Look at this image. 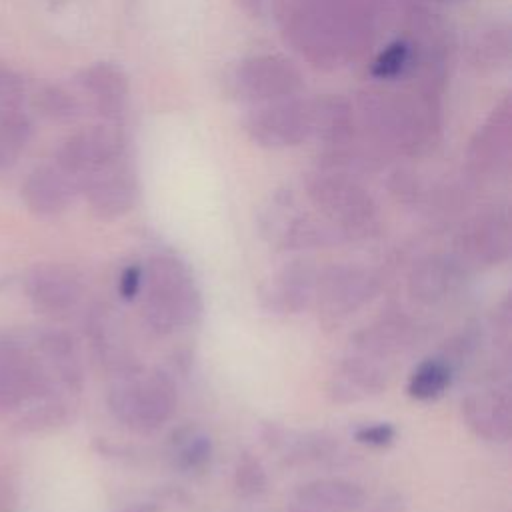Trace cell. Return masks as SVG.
Masks as SVG:
<instances>
[{"label":"cell","instance_id":"1","mask_svg":"<svg viewBox=\"0 0 512 512\" xmlns=\"http://www.w3.org/2000/svg\"><path fill=\"white\" fill-rule=\"evenodd\" d=\"M358 0H282L280 22L286 40L308 60L336 64L348 50V38H362V18Z\"/></svg>","mask_w":512,"mask_h":512},{"label":"cell","instance_id":"2","mask_svg":"<svg viewBox=\"0 0 512 512\" xmlns=\"http://www.w3.org/2000/svg\"><path fill=\"white\" fill-rule=\"evenodd\" d=\"M142 310L148 326L170 334L198 322L200 290L188 266L172 254H156L142 266Z\"/></svg>","mask_w":512,"mask_h":512},{"label":"cell","instance_id":"3","mask_svg":"<svg viewBox=\"0 0 512 512\" xmlns=\"http://www.w3.org/2000/svg\"><path fill=\"white\" fill-rule=\"evenodd\" d=\"M176 402L174 382L164 372L142 366L118 374L106 396L110 414L138 434L162 428L172 418Z\"/></svg>","mask_w":512,"mask_h":512},{"label":"cell","instance_id":"4","mask_svg":"<svg viewBox=\"0 0 512 512\" xmlns=\"http://www.w3.org/2000/svg\"><path fill=\"white\" fill-rule=\"evenodd\" d=\"M306 194L342 238H368L378 230V206L364 186L334 168L306 178Z\"/></svg>","mask_w":512,"mask_h":512},{"label":"cell","instance_id":"5","mask_svg":"<svg viewBox=\"0 0 512 512\" xmlns=\"http://www.w3.org/2000/svg\"><path fill=\"white\" fill-rule=\"evenodd\" d=\"M56 384L36 350L0 340V418L18 414L38 400L60 396Z\"/></svg>","mask_w":512,"mask_h":512},{"label":"cell","instance_id":"6","mask_svg":"<svg viewBox=\"0 0 512 512\" xmlns=\"http://www.w3.org/2000/svg\"><path fill=\"white\" fill-rule=\"evenodd\" d=\"M304 84L292 60L280 54H254L236 62L224 76L226 92L246 104L296 96Z\"/></svg>","mask_w":512,"mask_h":512},{"label":"cell","instance_id":"7","mask_svg":"<svg viewBox=\"0 0 512 512\" xmlns=\"http://www.w3.org/2000/svg\"><path fill=\"white\" fill-rule=\"evenodd\" d=\"M242 130L260 148L282 150L308 140L314 132L312 100L288 96L248 110Z\"/></svg>","mask_w":512,"mask_h":512},{"label":"cell","instance_id":"8","mask_svg":"<svg viewBox=\"0 0 512 512\" xmlns=\"http://www.w3.org/2000/svg\"><path fill=\"white\" fill-rule=\"evenodd\" d=\"M126 158V138L116 128V124H96L70 134L56 148L54 164L66 172L76 186L112 166L114 162Z\"/></svg>","mask_w":512,"mask_h":512},{"label":"cell","instance_id":"9","mask_svg":"<svg viewBox=\"0 0 512 512\" xmlns=\"http://www.w3.org/2000/svg\"><path fill=\"white\" fill-rule=\"evenodd\" d=\"M378 292V278L356 264H334L316 274L314 298L322 314L344 318L370 302Z\"/></svg>","mask_w":512,"mask_h":512},{"label":"cell","instance_id":"10","mask_svg":"<svg viewBox=\"0 0 512 512\" xmlns=\"http://www.w3.org/2000/svg\"><path fill=\"white\" fill-rule=\"evenodd\" d=\"M456 262L466 268H490L510 254V220L504 212H482L462 224L456 240Z\"/></svg>","mask_w":512,"mask_h":512},{"label":"cell","instance_id":"11","mask_svg":"<svg viewBox=\"0 0 512 512\" xmlns=\"http://www.w3.org/2000/svg\"><path fill=\"white\" fill-rule=\"evenodd\" d=\"M262 230L276 246L284 250H308L330 246L342 240L340 232L326 220L312 218L296 210L288 200H274L262 220Z\"/></svg>","mask_w":512,"mask_h":512},{"label":"cell","instance_id":"12","mask_svg":"<svg viewBox=\"0 0 512 512\" xmlns=\"http://www.w3.org/2000/svg\"><path fill=\"white\" fill-rule=\"evenodd\" d=\"M24 290L30 304L50 316L70 314L84 296V282L80 274L60 262H42L28 270Z\"/></svg>","mask_w":512,"mask_h":512},{"label":"cell","instance_id":"13","mask_svg":"<svg viewBox=\"0 0 512 512\" xmlns=\"http://www.w3.org/2000/svg\"><path fill=\"white\" fill-rule=\"evenodd\" d=\"M78 192L86 198L90 212L102 220L128 214L138 200V178L126 158L84 178Z\"/></svg>","mask_w":512,"mask_h":512},{"label":"cell","instance_id":"14","mask_svg":"<svg viewBox=\"0 0 512 512\" xmlns=\"http://www.w3.org/2000/svg\"><path fill=\"white\" fill-rule=\"evenodd\" d=\"M462 416L468 428L488 442H508L512 434L510 386L488 384L472 390L462 400Z\"/></svg>","mask_w":512,"mask_h":512},{"label":"cell","instance_id":"15","mask_svg":"<svg viewBox=\"0 0 512 512\" xmlns=\"http://www.w3.org/2000/svg\"><path fill=\"white\" fill-rule=\"evenodd\" d=\"M76 194V182L56 164L36 166L28 172L20 188L24 206L40 218H54L64 214Z\"/></svg>","mask_w":512,"mask_h":512},{"label":"cell","instance_id":"16","mask_svg":"<svg viewBox=\"0 0 512 512\" xmlns=\"http://www.w3.org/2000/svg\"><path fill=\"white\" fill-rule=\"evenodd\" d=\"M80 90L90 98L92 108L108 124L124 118L128 106V78L114 62H92L76 76Z\"/></svg>","mask_w":512,"mask_h":512},{"label":"cell","instance_id":"17","mask_svg":"<svg viewBox=\"0 0 512 512\" xmlns=\"http://www.w3.org/2000/svg\"><path fill=\"white\" fill-rule=\"evenodd\" d=\"M388 376V362L350 348V354L340 362L332 376L330 392L338 402H354L384 390Z\"/></svg>","mask_w":512,"mask_h":512},{"label":"cell","instance_id":"18","mask_svg":"<svg viewBox=\"0 0 512 512\" xmlns=\"http://www.w3.org/2000/svg\"><path fill=\"white\" fill-rule=\"evenodd\" d=\"M316 270L306 260L286 262L262 288V304L270 312L296 314L314 298Z\"/></svg>","mask_w":512,"mask_h":512},{"label":"cell","instance_id":"19","mask_svg":"<svg viewBox=\"0 0 512 512\" xmlns=\"http://www.w3.org/2000/svg\"><path fill=\"white\" fill-rule=\"evenodd\" d=\"M364 504V490L344 478H316L298 486L290 512H356Z\"/></svg>","mask_w":512,"mask_h":512},{"label":"cell","instance_id":"20","mask_svg":"<svg viewBox=\"0 0 512 512\" xmlns=\"http://www.w3.org/2000/svg\"><path fill=\"white\" fill-rule=\"evenodd\" d=\"M36 352L54 376V380L68 390L78 394L84 382V370L78 346L68 332L62 330H42L36 336Z\"/></svg>","mask_w":512,"mask_h":512},{"label":"cell","instance_id":"21","mask_svg":"<svg viewBox=\"0 0 512 512\" xmlns=\"http://www.w3.org/2000/svg\"><path fill=\"white\" fill-rule=\"evenodd\" d=\"M88 336L96 356L110 372H114V376L140 366L132 356L118 320L108 308H96L90 312Z\"/></svg>","mask_w":512,"mask_h":512},{"label":"cell","instance_id":"22","mask_svg":"<svg viewBox=\"0 0 512 512\" xmlns=\"http://www.w3.org/2000/svg\"><path fill=\"white\" fill-rule=\"evenodd\" d=\"M510 158V104L504 100L478 130L470 146V160L482 172H498Z\"/></svg>","mask_w":512,"mask_h":512},{"label":"cell","instance_id":"23","mask_svg":"<svg viewBox=\"0 0 512 512\" xmlns=\"http://www.w3.org/2000/svg\"><path fill=\"white\" fill-rule=\"evenodd\" d=\"M458 262L428 256L414 264L408 278V292L422 304L442 302L456 286Z\"/></svg>","mask_w":512,"mask_h":512},{"label":"cell","instance_id":"24","mask_svg":"<svg viewBox=\"0 0 512 512\" xmlns=\"http://www.w3.org/2000/svg\"><path fill=\"white\" fill-rule=\"evenodd\" d=\"M314 112V132L312 136L320 138L332 148H346L352 138L354 114L350 104L342 96H322L312 100Z\"/></svg>","mask_w":512,"mask_h":512},{"label":"cell","instance_id":"25","mask_svg":"<svg viewBox=\"0 0 512 512\" xmlns=\"http://www.w3.org/2000/svg\"><path fill=\"white\" fill-rule=\"evenodd\" d=\"M266 430V442L290 462L308 464L334 458L332 454L336 450V444L332 442V438H326L324 434H302L278 426H268Z\"/></svg>","mask_w":512,"mask_h":512},{"label":"cell","instance_id":"26","mask_svg":"<svg viewBox=\"0 0 512 512\" xmlns=\"http://www.w3.org/2000/svg\"><path fill=\"white\" fill-rule=\"evenodd\" d=\"M452 374H454L452 360L440 358V356L426 358L410 372L406 382V392L410 398L420 402L436 400L448 390L452 382Z\"/></svg>","mask_w":512,"mask_h":512},{"label":"cell","instance_id":"27","mask_svg":"<svg viewBox=\"0 0 512 512\" xmlns=\"http://www.w3.org/2000/svg\"><path fill=\"white\" fill-rule=\"evenodd\" d=\"M170 456L180 470L196 472L210 462L212 442L202 430L186 426L174 432L170 442Z\"/></svg>","mask_w":512,"mask_h":512},{"label":"cell","instance_id":"28","mask_svg":"<svg viewBox=\"0 0 512 512\" xmlns=\"http://www.w3.org/2000/svg\"><path fill=\"white\" fill-rule=\"evenodd\" d=\"M34 110L52 122H72L80 116V100L58 84H42L32 96Z\"/></svg>","mask_w":512,"mask_h":512},{"label":"cell","instance_id":"29","mask_svg":"<svg viewBox=\"0 0 512 512\" xmlns=\"http://www.w3.org/2000/svg\"><path fill=\"white\" fill-rule=\"evenodd\" d=\"M34 136L32 118L22 110V106H0V140L16 156L24 150Z\"/></svg>","mask_w":512,"mask_h":512},{"label":"cell","instance_id":"30","mask_svg":"<svg viewBox=\"0 0 512 512\" xmlns=\"http://www.w3.org/2000/svg\"><path fill=\"white\" fill-rule=\"evenodd\" d=\"M412 56V44L408 40H394L374 58L370 76L376 80H394L410 68Z\"/></svg>","mask_w":512,"mask_h":512},{"label":"cell","instance_id":"31","mask_svg":"<svg viewBox=\"0 0 512 512\" xmlns=\"http://www.w3.org/2000/svg\"><path fill=\"white\" fill-rule=\"evenodd\" d=\"M232 484H234L236 494L242 498L260 496L268 486V476H266L262 462L248 452L240 454L236 460V466H234Z\"/></svg>","mask_w":512,"mask_h":512},{"label":"cell","instance_id":"32","mask_svg":"<svg viewBox=\"0 0 512 512\" xmlns=\"http://www.w3.org/2000/svg\"><path fill=\"white\" fill-rule=\"evenodd\" d=\"M510 52V38L506 30H492L476 44V58L478 66H498L508 58Z\"/></svg>","mask_w":512,"mask_h":512},{"label":"cell","instance_id":"33","mask_svg":"<svg viewBox=\"0 0 512 512\" xmlns=\"http://www.w3.org/2000/svg\"><path fill=\"white\" fill-rule=\"evenodd\" d=\"M26 82L14 68L0 66V106H24Z\"/></svg>","mask_w":512,"mask_h":512},{"label":"cell","instance_id":"34","mask_svg":"<svg viewBox=\"0 0 512 512\" xmlns=\"http://www.w3.org/2000/svg\"><path fill=\"white\" fill-rule=\"evenodd\" d=\"M354 438H356V442H360L364 446L384 448L394 442L396 428L388 422H370V424L358 426L354 432Z\"/></svg>","mask_w":512,"mask_h":512},{"label":"cell","instance_id":"35","mask_svg":"<svg viewBox=\"0 0 512 512\" xmlns=\"http://www.w3.org/2000/svg\"><path fill=\"white\" fill-rule=\"evenodd\" d=\"M142 288V266L140 264H130L122 270L118 278V294L122 300H134L140 294Z\"/></svg>","mask_w":512,"mask_h":512},{"label":"cell","instance_id":"36","mask_svg":"<svg viewBox=\"0 0 512 512\" xmlns=\"http://www.w3.org/2000/svg\"><path fill=\"white\" fill-rule=\"evenodd\" d=\"M238 10L250 18H262L268 8V0H232Z\"/></svg>","mask_w":512,"mask_h":512},{"label":"cell","instance_id":"37","mask_svg":"<svg viewBox=\"0 0 512 512\" xmlns=\"http://www.w3.org/2000/svg\"><path fill=\"white\" fill-rule=\"evenodd\" d=\"M14 160H16V154L10 148H6V144L0 140V170L10 168Z\"/></svg>","mask_w":512,"mask_h":512},{"label":"cell","instance_id":"38","mask_svg":"<svg viewBox=\"0 0 512 512\" xmlns=\"http://www.w3.org/2000/svg\"><path fill=\"white\" fill-rule=\"evenodd\" d=\"M122 512H158V508L150 502H140V504H132V506L124 508Z\"/></svg>","mask_w":512,"mask_h":512},{"label":"cell","instance_id":"39","mask_svg":"<svg viewBox=\"0 0 512 512\" xmlns=\"http://www.w3.org/2000/svg\"><path fill=\"white\" fill-rule=\"evenodd\" d=\"M382 512H384V510H382ZM386 512H388V510H386Z\"/></svg>","mask_w":512,"mask_h":512}]
</instances>
